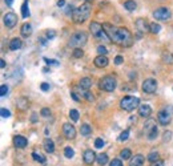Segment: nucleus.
<instances>
[{
    "label": "nucleus",
    "mask_w": 173,
    "mask_h": 166,
    "mask_svg": "<svg viewBox=\"0 0 173 166\" xmlns=\"http://www.w3.org/2000/svg\"><path fill=\"white\" fill-rule=\"evenodd\" d=\"M0 66H2V68H5V61H4V60L0 61Z\"/></svg>",
    "instance_id": "obj_53"
},
{
    "label": "nucleus",
    "mask_w": 173,
    "mask_h": 166,
    "mask_svg": "<svg viewBox=\"0 0 173 166\" xmlns=\"http://www.w3.org/2000/svg\"><path fill=\"white\" fill-rule=\"evenodd\" d=\"M5 3H7V5H8V7H11V5L14 4V0H5Z\"/></svg>",
    "instance_id": "obj_52"
},
{
    "label": "nucleus",
    "mask_w": 173,
    "mask_h": 166,
    "mask_svg": "<svg viewBox=\"0 0 173 166\" xmlns=\"http://www.w3.org/2000/svg\"><path fill=\"white\" fill-rule=\"evenodd\" d=\"M40 88H41V91L47 92V91H49V84H47V82H43V84L40 85Z\"/></svg>",
    "instance_id": "obj_48"
},
{
    "label": "nucleus",
    "mask_w": 173,
    "mask_h": 166,
    "mask_svg": "<svg viewBox=\"0 0 173 166\" xmlns=\"http://www.w3.org/2000/svg\"><path fill=\"white\" fill-rule=\"evenodd\" d=\"M69 117H71V120L73 122H76V121L79 120V112L76 109H71L69 110Z\"/></svg>",
    "instance_id": "obj_33"
},
{
    "label": "nucleus",
    "mask_w": 173,
    "mask_h": 166,
    "mask_svg": "<svg viewBox=\"0 0 173 166\" xmlns=\"http://www.w3.org/2000/svg\"><path fill=\"white\" fill-rule=\"evenodd\" d=\"M155 128H157V126H156V121H155V120H149L148 122L144 125V132H145L146 134H149V133L152 132Z\"/></svg>",
    "instance_id": "obj_22"
},
{
    "label": "nucleus",
    "mask_w": 173,
    "mask_h": 166,
    "mask_svg": "<svg viewBox=\"0 0 173 166\" xmlns=\"http://www.w3.org/2000/svg\"><path fill=\"white\" fill-rule=\"evenodd\" d=\"M95 146L97 149H101L102 146H104V140L102 138H96V141H95Z\"/></svg>",
    "instance_id": "obj_40"
},
{
    "label": "nucleus",
    "mask_w": 173,
    "mask_h": 166,
    "mask_svg": "<svg viewBox=\"0 0 173 166\" xmlns=\"http://www.w3.org/2000/svg\"><path fill=\"white\" fill-rule=\"evenodd\" d=\"M97 52H99V55H101V56H107L108 49H107V48H105L104 45H99V47H97Z\"/></svg>",
    "instance_id": "obj_37"
},
{
    "label": "nucleus",
    "mask_w": 173,
    "mask_h": 166,
    "mask_svg": "<svg viewBox=\"0 0 173 166\" xmlns=\"http://www.w3.org/2000/svg\"><path fill=\"white\" fill-rule=\"evenodd\" d=\"M64 155H65L67 158H72L73 155H75V152H73L72 148H69V146H68V148L64 149Z\"/></svg>",
    "instance_id": "obj_35"
},
{
    "label": "nucleus",
    "mask_w": 173,
    "mask_h": 166,
    "mask_svg": "<svg viewBox=\"0 0 173 166\" xmlns=\"http://www.w3.org/2000/svg\"><path fill=\"white\" fill-rule=\"evenodd\" d=\"M157 136H159V130H157V128H155V129H153L152 132H150L149 134H148V138H149V140H155Z\"/></svg>",
    "instance_id": "obj_38"
},
{
    "label": "nucleus",
    "mask_w": 173,
    "mask_h": 166,
    "mask_svg": "<svg viewBox=\"0 0 173 166\" xmlns=\"http://www.w3.org/2000/svg\"><path fill=\"white\" fill-rule=\"evenodd\" d=\"M123 61H124L123 56H116V57H115V64H116V65H120V64H123Z\"/></svg>",
    "instance_id": "obj_46"
},
{
    "label": "nucleus",
    "mask_w": 173,
    "mask_h": 166,
    "mask_svg": "<svg viewBox=\"0 0 173 166\" xmlns=\"http://www.w3.org/2000/svg\"><path fill=\"white\" fill-rule=\"evenodd\" d=\"M144 165V157L141 154H136L131 158L129 166H143Z\"/></svg>",
    "instance_id": "obj_18"
},
{
    "label": "nucleus",
    "mask_w": 173,
    "mask_h": 166,
    "mask_svg": "<svg viewBox=\"0 0 173 166\" xmlns=\"http://www.w3.org/2000/svg\"><path fill=\"white\" fill-rule=\"evenodd\" d=\"M93 63H95V65L97 66V68H105V66L108 65V59H107V56H101V55H99L96 59L93 60Z\"/></svg>",
    "instance_id": "obj_14"
},
{
    "label": "nucleus",
    "mask_w": 173,
    "mask_h": 166,
    "mask_svg": "<svg viewBox=\"0 0 173 166\" xmlns=\"http://www.w3.org/2000/svg\"><path fill=\"white\" fill-rule=\"evenodd\" d=\"M128 138H129V129H125L120 136H118V141H121V142L127 141Z\"/></svg>",
    "instance_id": "obj_32"
},
{
    "label": "nucleus",
    "mask_w": 173,
    "mask_h": 166,
    "mask_svg": "<svg viewBox=\"0 0 173 166\" xmlns=\"http://www.w3.org/2000/svg\"><path fill=\"white\" fill-rule=\"evenodd\" d=\"M131 155H132V152H131L129 149H123V150L120 152V157L123 159H128Z\"/></svg>",
    "instance_id": "obj_30"
},
{
    "label": "nucleus",
    "mask_w": 173,
    "mask_h": 166,
    "mask_svg": "<svg viewBox=\"0 0 173 166\" xmlns=\"http://www.w3.org/2000/svg\"><path fill=\"white\" fill-rule=\"evenodd\" d=\"M124 8H125L127 11H134V9L137 8V4L133 0H127V2L124 3Z\"/></svg>",
    "instance_id": "obj_27"
},
{
    "label": "nucleus",
    "mask_w": 173,
    "mask_h": 166,
    "mask_svg": "<svg viewBox=\"0 0 173 166\" xmlns=\"http://www.w3.org/2000/svg\"><path fill=\"white\" fill-rule=\"evenodd\" d=\"M136 27L140 32H144V33H145V32H150V24H148V21L143 17L136 20Z\"/></svg>",
    "instance_id": "obj_12"
},
{
    "label": "nucleus",
    "mask_w": 173,
    "mask_h": 166,
    "mask_svg": "<svg viewBox=\"0 0 173 166\" xmlns=\"http://www.w3.org/2000/svg\"><path fill=\"white\" fill-rule=\"evenodd\" d=\"M46 35H47V39H55V36H56V32L53 31V29H48L46 32Z\"/></svg>",
    "instance_id": "obj_41"
},
{
    "label": "nucleus",
    "mask_w": 173,
    "mask_h": 166,
    "mask_svg": "<svg viewBox=\"0 0 173 166\" xmlns=\"http://www.w3.org/2000/svg\"><path fill=\"white\" fill-rule=\"evenodd\" d=\"M159 158H160V155H159L157 152H152V153H150V154L148 155V159H149L150 162H152V164H153V162H156V161H159Z\"/></svg>",
    "instance_id": "obj_34"
},
{
    "label": "nucleus",
    "mask_w": 173,
    "mask_h": 166,
    "mask_svg": "<svg viewBox=\"0 0 173 166\" xmlns=\"http://www.w3.org/2000/svg\"><path fill=\"white\" fill-rule=\"evenodd\" d=\"M140 105V98L134 97V96H125L121 98L120 101V106L121 109L127 110V112H132Z\"/></svg>",
    "instance_id": "obj_4"
},
{
    "label": "nucleus",
    "mask_w": 173,
    "mask_h": 166,
    "mask_svg": "<svg viewBox=\"0 0 173 166\" xmlns=\"http://www.w3.org/2000/svg\"><path fill=\"white\" fill-rule=\"evenodd\" d=\"M80 133H81V136L88 137V136L92 133V128H91V125H89V124H83L81 128H80Z\"/></svg>",
    "instance_id": "obj_23"
},
{
    "label": "nucleus",
    "mask_w": 173,
    "mask_h": 166,
    "mask_svg": "<svg viewBox=\"0 0 173 166\" xmlns=\"http://www.w3.org/2000/svg\"><path fill=\"white\" fill-rule=\"evenodd\" d=\"M7 93H8V87H7V85H2V88H0V96L4 97Z\"/></svg>",
    "instance_id": "obj_43"
},
{
    "label": "nucleus",
    "mask_w": 173,
    "mask_h": 166,
    "mask_svg": "<svg viewBox=\"0 0 173 166\" xmlns=\"http://www.w3.org/2000/svg\"><path fill=\"white\" fill-rule=\"evenodd\" d=\"M21 45H23V43H21V40L17 39V37H15V39H12L11 41H9V49H11V51L20 49Z\"/></svg>",
    "instance_id": "obj_19"
},
{
    "label": "nucleus",
    "mask_w": 173,
    "mask_h": 166,
    "mask_svg": "<svg viewBox=\"0 0 173 166\" xmlns=\"http://www.w3.org/2000/svg\"><path fill=\"white\" fill-rule=\"evenodd\" d=\"M89 15H91V4H89V3H84V4H81L80 7H76L73 9L72 19L75 23L81 24L89 17Z\"/></svg>",
    "instance_id": "obj_2"
},
{
    "label": "nucleus",
    "mask_w": 173,
    "mask_h": 166,
    "mask_svg": "<svg viewBox=\"0 0 173 166\" xmlns=\"http://www.w3.org/2000/svg\"><path fill=\"white\" fill-rule=\"evenodd\" d=\"M152 166H164V161H156V162H153L152 164Z\"/></svg>",
    "instance_id": "obj_49"
},
{
    "label": "nucleus",
    "mask_w": 173,
    "mask_h": 166,
    "mask_svg": "<svg viewBox=\"0 0 173 166\" xmlns=\"http://www.w3.org/2000/svg\"><path fill=\"white\" fill-rule=\"evenodd\" d=\"M109 166H123V162L120 161V159H117V158H115V159H112L111 161V164Z\"/></svg>",
    "instance_id": "obj_44"
},
{
    "label": "nucleus",
    "mask_w": 173,
    "mask_h": 166,
    "mask_svg": "<svg viewBox=\"0 0 173 166\" xmlns=\"http://www.w3.org/2000/svg\"><path fill=\"white\" fill-rule=\"evenodd\" d=\"M0 113H2V117H3V118H8V117L11 116V112H9L8 109H5V108H2Z\"/></svg>",
    "instance_id": "obj_39"
},
{
    "label": "nucleus",
    "mask_w": 173,
    "mask_h": 166,
    "mask_svg": "<svg viewBox=\"0 0 173 166\" xmlns=\"http://www.w3.org/2000/svg\"><path fill=\"white\" fill-rule=\"evenodd\" d=\"M27 143H28L27 138L23 137V136H16L15 138H14V145L16 146V148H19V149L25 148V146H27Z\"/></svg>",
    "instance_id": "obj_15"
},
{
    "label": "nucleus",
    "mask_w": 173,
    "mask_h": 166,
    "mask_svg": "<svg viewBox=\"0 0 173 166\" xmlns=\"http://www.w3.org/2000/svg\"><path fill=\"white\" fill-rule=\"evenodd\" d=\"M40 113H41V116H43V117H49L51 116V110L48 109V108H43Z\"/></svg>",
    "instance_id": "obj_45"
},
{
    "label": "nucleus",
    "mask_w": 173,
    "mask_h": 166,
    "mask_svg": "<svg viewBox=\"0 0 173 166\" xmlns=\"http://www.w3.org/2000/svg\"><path fill=\"white\" fill-rule=\"evenodd\" d=\"M96 161H97V164L100 166H104L108 164V155L104 154V153H101V154H99L97 157H96Z\"/></svg>",
    "instance_id": "obj_26"
},
{
    "label": "nucleus",
    "mask_w": 173,
    "mask_h": 166,
    "mask_svg": "<svg viewBox=\"0 0 173 166\" xmlns=\"http://www.w3.org/2000/svg\"><path fill=\"white\" fill-rule=\"evenodd\" d=\"M44 61H46L47 64H53V65H59V63L55 61V60H51V59H47V57H44Z\"/></svg>",
    "instance_id": "obj_47"
},
{
    "label": "nucleus",
    "mask_w": 173,
    "mask_h": 166,
    "mask_svg": "<svg viewBox=\"0 0 173 166\" xmlns=\"http://www.w3.org/2000/svg\"><path fill=\"white\" fill-rule=\"evenodd\" d=\"M161 31V25L160 24H157V23H152L150 24V32H152V33H159V32Z\"/></svg>",
    "instance_id": "obj_31"
},
{
    "label": "nucleus",
    "mask_w": 173,
    "mask_h": 166,
    "mask_svg": "<svg viewBox=\"0 0 173 166\" xmlns=\"http://www.w3.org/2000/svg\"><path fill=\"white\" fill-rule=\"evenodd\" d=\"M104 29L109 35L111 41L121 47H128L132 44V33L125 27H112L109 24H104Z\"/></svg>",
    "instance_id": "obj_1"
},
{
    "label": "nucleus",
    "mask_w": 173,
    "mask_h": 166,
    "mask_svg": "<svg viewBox=\"0 0 173 166\" xmlns=\"http://www.w3.org/2000/svg\"><path fill=\"white\" fill-rule=\"evenodd\" d=\"M89 31H91V33L93 35L97 40L105 41V43L111 41L109 35H108L107 31L104 29V25H101L100 23H97V21H92V23L89 24Z\"/></svg>",
    "instance_id": "obj_3"
},
{
    "label": "nucleus",
    "mask_w": 173,
    "mask_h": 166,
    "mask_svg": "<svg viewBox=\"0 0 173 166\" xmlns=\"http://www.w3.org/2000/svg\"><path fill=\"white\" fill-rule=\"evenodd\" d=\"M71 97L73 98V100H75V101H80V98L77 97V96H76V93H75V92H71Z\"/></svg>",
    "instance_id": "obj_50"
},
{
    "label": "nucleus",
    "mask_w": 173,
    "mask_h": 166,
    "mask_svg": "<svg viewBox=\"0 0 173 166\" xmlns=\"http://www.w3.org/2000/svg\"><path fill=\"white\" fill-rule=\"evenodd\" d=\"M21 35H23L24 37H28L32 35V25L30 23L23 24V27H21Z\"/></svg>",
    "instance_id": "obj_21"
},
{
    "label": "nucleus",
    "mask_w": 173,
    "mask_h": 166,
    "mask_svg": "<svg viewBox=\"0 0 173 166\" xmlns=\"http://www.w3.org/2000/svg\"><path fill=\"white\" fill-rule=\"evenodd\" d=\"M79 87L81 89H84V91H88V89L92 87V80L89 77L81 78V80H80V82H79Z\"/></svg>",
    "instance_id": "obj_20"
},
{
    "label": "nucleus",
    "mask_w": 173,
    "mask_h": 166,
    "mask_svg": "<svg viewBox=\"0 0 173 166\" xmlns=\"http://www.w3.org/2000/svg\"><path fill=\"white\" fill-rule=\"evenodd\" d=\"M44 149H46L47 153L55 152V143H53L52 140H46V141H44Z\"/></svg>",
    "instance_id": "obj_24"
},
{
    "label": "nucleus",
    "mask_w": 173,
    "mask_h": 166,
    "mask_svg": "<svg viewBox=\"0 0 173 166\" xmlns=\"http://www.w3.org/2000/svg\"><path fill=\"white\" fill-rule=\"evenodd\" d=\"M97 155L95 154L93 150H85L84 152V162L86 165H92L95 162V159Z\"/></svg>",
    "instance_id": "obj_16"
},
{
    "label": "nucleus",
    "mask_w": 173,
    "mask_h": 166,
    "mask_svg": "<svg viewBox=\"0 0 173 166\" xmlns=\"http://www.w3.org/2000/svg\"><path fill=\"white\" fill-rule=\"evenodd\" d=\"M150 113H152V108L146 104H143L139 106V114L140 117H149Z\"/></svg>",
    "instance_id": "obj_17"
},
{
    "label": "nucleus",
    "mask_w": 173,
    "mask_h": 166,
    "mask_svg": "<svg viewBox=\"0 0 173 166\" xmlns=\"http://www.w3.org/2000/svg\"><path fill=\"white\" fill-rule=\"evenodd\" d=\"M84 2H85V3H89V2H92V0H84Z\"/></svg>",
    "instance_id": "obj_54"
},
{
    "label": "nucleus",
    "mask_w": 173,
    "mask_h": 166,
    "mask_svg": "<svg viewBox=\"0 0 173 166\" xmlns=\"http://www.w3.org/2000/svg\"><path fill=\"white\" fill-rule=\"evenodd\" d=\"M21 15H23L24 19L30 17V4H28V0H25L23 3V5H21Z\"/></svg>",
    "instance_id": "obj_25"
},
{
    "label": "nucleus",
    "mask_w": 173,
    "mask_h": 166,
    "mask_svg": "<svg viewBox=\"0 0 173 166\" xmlns=\"http://www.w3.org/2000/svg\"><path fill=\"white\" fill-rule=\"evenodd\" d=\"M84 96H85V98L89 101V103H93V101H95L93 94H92V93H89V92H86V91H85V92H84Z\"/></svg>",
    "instance_id": "obj_42"
},
{
    "label": "nucleus",
    "mask_w": 173,
    "mask_h": 166,
    "mask_svg": "<svg viewBox=\"0 0 173 166\" xmlns=\"http://www.w3.org/2000/svg\"><path fill=\"white\" fill-rule=\"evenodd\" d=\"M86 40H88V35L83 31H79L71 36V39H69V45L73 47V48H83L86 44Z\"/></svg>",
    "instance_id": "obj_5"
},
{
    "label": "nucleus",
    "mask_w": 173,
    "mask_h": 166,
    "mask_svg": "<svg viewBox=\"0 0 173 166\" xmlns=\"http://www.w3.org/2000/svg\"><path fill=\"white\" fill-rule=\"evenodd\" d=\"M32 157H33L35 161L40 162V164H44V162H46V157H44V155H41L40 153H37V152H33V153H32Z\"/></svg>",
    "instance_id": "obj_28"
},
{
    "label": "nucleus",
    "mask_w": 173,
    "mask_h": 166,
    "mask_svg": "<svg viewBox=\"0 0 173 166\" xmlns=\"http://www.w3.org/2000/svg\"><path fill=\"white\" fill-rule=\"evenodd\" d=\"M157 120L161 125H168L172 120V113L169 110H160L159 114H157Z\"/></svg>",
    "instance_id": "obj_11"
},
{
    "label": "nucleus",
    "mask_w": 173,
    "mask_h": 166,
    "mask_svg": "<svg viewBox=\"0 0 173 166\" xmlns=\"http://www.w3.org/2000/svg\"><path fill=\"white\" fill-rule=\"evenodd\" d=\"M116 85H117V81H116V77H113V76H104L100 80V89L105 92H113L116 89Z\"/></svg>",
    "instance_id": "obj_6"
},
{
    "label": "nucleus",
    "mask_w": 173,
    "mask_h": 166,
    "mask_svg": "<svg viewBox=\"0 0 173 166\" xmlns=\"http://www.w3.org/2000/svg\"><path fill=\"white\" fill-rule=\"evenodd\" d=\"M3 20H4L5 27L9 28V29H12V28H15L16 24H17V16H16L14 12H8V14L4 15Z\"/></svg>",
    "instance_id": "obj_9"
},
{
    "label": "nucleus",
    "mask_w": 173,
    "mask_h": 166,
    "mask_svg": "<svg viewBox=\"0 0 173 166\" xmlns=\"http://www.w3.org/2000/svg\"><path fill=\"white\" fill-rule=\"evenodd\" d=\"M171 11H169L168 8L165 7H161V8H157L155 12H153V17L156 19V20H160V21H166L171 19Z\"/></svg>",
    "instance_id": "obj_7"
},
{
    "label": "nucleus",
    "mask_w": 173,
    "mask_h": 166,
    "mask_svg": "<svg viewBox=\"0 0 173 166\" xmlns=\"http://www.w3.org/2000/svg\"><path fill=\"white\" fill-rule=\"evenodd\" d=\"M65 5V0H59L57 2V7H64Z\"/></svg>",
    "instance_id": "obj_51"
},
{
    "label": "nucleus",
    "mask_w": 173,
    "mask_h": 166,
    "mask_svg": "<svg viewBox=\"0 0 173 166\" xmlns=\"http://www.w3.org/2000/svg\"><path fill=\"white\" fill-rule=\"evenodd\" d=\"M162 60H164V63H166V64H173V55L166 52L162 55Z\"/></svg>",
    "instance_id": "obj_29"
},
{
    "label": "nucleus",
    "mask_w": 173,
    "mask_h": 166,
    "mask_svg": "<svg viewBox=\"0 0 173 166\" xmlns=\"http://www.w3.org/2000/svg\"><path fill=\"white\" fill-rule=\"evenodd\" d=\"M83 55H84V52H83L81 48H76V49L73 51V57H75V59H80V57H83Z\"/></svg>",
    "instance_id": "obj_36"
},
{
    "label": "nucleus",
    "mask_w": 173,
    "mask_h": 166,
    "mask_svg": "<svg viewBox=\"0 0 173 166\" xmlns=\"http://www.w3.org/2000/svg\"><path fill=\"white\" fill-rule=\"evenodd\" d=\"M143 92L144 93H148V94H152L156 92L157 89V81L155 78H146L145 81L143 82Z\"/></svg>",
    "instance_id": "obj_8"
},
{
    "label": "nucleus",
    "mask_w": 173,
    "mask_h": 166,
    "mask_svg": "<svg viewBox=\"0 0 173 166\" xmlns=\"http://www.w3.org/2000/svg\"><path fill=\"white\" fill-rule=\"evenodd\" d=\"M63 134L67 140H73L76 137V129L72 124H64L63 125Z\"/></svg>",
    "instance_id": "obj_10"
},
{
    "label": "nucleus",
    "mask_w": 173,
    "mask_h": 166,
    "mask_svg": "<svg viewBox=\"0 0 173 166\" xmlns=\"http://www.w3.org/2000/svg\"><path fill=\"white\" fill-rule=\"evenodd\" d=\"M16 106L20 110H27L30 108V100L27 97H20L16 100Z\"/></svg>",
    "instance_id": "obj_13"
}]
</instances>
